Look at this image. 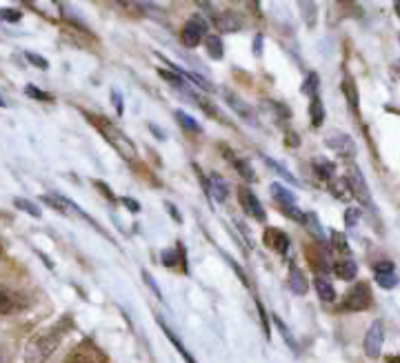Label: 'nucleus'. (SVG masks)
Wrapping results in <instances>:
<instances>
[{"label": "nucleus", "instance_id": "nucleus-1", "mask_svg": "<svg viewBox=\"0 0 400 363\" xmlns=\"http://www.w3.org/2000/svg\"><path fill=\"white\" fill-rule=\"evenodd\" d=\"M63 334H65L63 323L36 334L25 348V363H45L56 353V348L60 346V341H63Z\"/></svg>", "mask_w": 400, "mask_h": 363}, {"label": "nucleus", "instance_id": "nucleus-2", "mask_svg": "<svg viewBox=\"0 0 400 363\" xmlns=\"http://www.w3.org/2000/svg\"><path fill=\"white\" fill-rule=\"evenodd\" d=\"M91 118V123L101 129V134L107 138V143L112 145V148H116V152L123 156L125 161H136V156H138V150H136V145H133L123 131H120L116 125H112L109 123L107 118H94V116H89Z\"/></svg>", "mask_w": 400, "mask_h": 363}, {"label": "nucleus", "instance_id": "nucleus-3", "mask_svg": "<svg viewBox=\"0 0 400 363\" xmlns=\"http://www.w3.org/2000/svg\"><path fill=\"white\" fill-rule=\"evenodd\" d=\"M43 201H45L47 205H52L54 210L63 212V214H76V216H80V219H84V221H87V223H91L96 229H98V232H101L103 236H107V232H105V229H103L98 223H96V221L91 219V216H89L87 212H82V210L78 208V205H76V203H71L69 199L60 197V194H45V197H43Z\"/></svg>", "mask_w": 400, "mask_h": 363}, {"label": "nucleus", "instance_id": "nucleus-4", "mask_svg": "<svg viewBox=\"0 0 400 363\" xmlns=\"http://www.w3.org/2000/svg\"><path fill=\"white\" fill-rule=\"evenodd\" d=\"M371 306V290L367 283H356L354 287L349 290L345 301H343V308L349 312H362Z\"/></svg>", "mask_w": 400, "mask_h": 363}, {"label": "nucleus", "instance_id": "nucleus-5", "mask_svg": "<svg viewBox=\"0 0 400 363\" xmlns=\"http://www.w3.org/2000/svg\"><path fill=\"white\" fill-rule=\"evenodd\" d=\"M345 183H347L349 192H354L356 199L369 203V199H371V197H369V187H367L365 176H362V172H360V167H356V165H349V167H347Z\"/></svg>", "mask_w": 400, "mask_h": 363}, {"label": "nucleus", "instance_id": "nucleus-6", "mask_svg": "<svg viewBox=\"0 0 400 363\" xmlns=\"http://www.w3.org/2000/svg\"><path fill=\"white\" fill-rule=\"evenodd\" d=\"M205 34H207V20L202 16H193L191 20H187L183 29V43L187 47H198L200 41L205 38Z\"/></svg>", "mask_w": 400, "mask_h": 363}, {"label": "nucleus", "instance_id": "nucleus-7", "mask_svg": "<svg viewBox=\"0 0 400 363\" xmlns=\"http://www.w3.org/2000/svg\"><path fill=\"white\" fill-rule=\"evenodd\" d=\"M383 341H385V325H383V321H373L371 328L365 334V353H367V357L378 359L380 350H383Z\"/></svg>", "mask_w": 400, "mask_h": 363}, {"label": "nucleus", "instance_id": "nucleus-8", "mask_svg": "<svg viewBox=\"0 0 400 363\" xmlns=\"http://www.w3.org/2000/svg\"><path fill=\"white\" fill-rule=\"evenodd\" d=\"M65 363H105V357L98 348L87 341V343H82V346L71 350Z\"/></svg>", "mask_w": 400, "mask_h": 363}, {"label": "nucleus", "instance_id": "nucleus-9", "mask_svg": "<svg viewBox=\"0 0 400 363\" xmlns=\"http://www.w3.org/2000/svg\"><path fill=\"white\" fill-rule=\"evenodd\" d=\"M325 145H327L329 150H334L338 156H345V159H349V156L356 154L354 141H351L347 134H341V131H332V134L325 138Z\"/></svg>", "mask_w": 400, "mask_h": 363}, {"label": "nucleus", "instance_id": "nucleus-10", "mask_svg": "<svg viewBox=\"0 0 400 363\" xmlns=\"http://www.w3.org/2000/svg\"><path fill=\"white\" fill-rule=\"evenodd\" d=\"M238 201H240V205H242V210H245L249 216H253V219H258V221H265L262 205H260L258 197L253 194L249 187H240V190H238Z\"/></svg>", "mask_w": 400, "mask_h": 363}, {"label": "nucleus", "instance_id": "nucleus-11", "mask_svg": "<svg viewBox=\"0 0 400 363\" xmlns=\"http://www.w3.org/2000/svg\"><path fill=\"white\" fill-rule=\"evenodd\" d=\"M373 276H376V283L385 290H392L398 283V276H396V268L392 261H380L373 265Z\"/></svg>", "mask_w": 400, "mask_h": 363}, {"label": "nucleus", "instance_id": "nucleus-12", "mask_svg": "<svg viewBox=\"0 0 400 363\" xmlns=\"http://www.w3.org/2000/svg\"><path fill=\"white\" fill-rule=\"evenodd\" d=\"M262 241H265L267 248H272V250L281 252V254H285L289 250V245H292V243H289V236L285 232H281V229H276V227H267Z\"/></svg>", "mask_w": 400, "mask_h": 363}, {"label": "nucleus", "instance_id": "nucleus-13", "mask_svg": "<svg viewBox=\"0 0 400 363\" xmlns=\"http://www.w3.org/2000/svg\"><path fill=\"white\" fill-rule=\"evenodd\" d=\"M207 194L214 197L216 201H227V183L218 176V174H212L209 180H207Z\"/></svg>", "mask_w": 400, "mask_h": 363}, {"label": "nucleus", "instance_id": "nucleus-14", "mask_svg": "<svg viewBox=\"0 0 400 363\" xmlns=\"http://www.w3.org/2000/svg\"><path fill=\"white\" fill-rule=\"evenodd\" d=\"M289 285H292L294 294H307L309 290V283L305 279V274L300 272V268H296V265H292V270H289Z\"/></svg>", "mask_w": 400, "mask_h": 363}, {"label": "nucleus", "instance_id": "nucleus-15", "mask_svg": "<svg viewBox=\"0 0 400 363\" xmlns=\"http://www.w3.org/2000/svg\"><path fill=\"white\" fill-rule=\"evenodd\" d=\"M216 25L221 31H238L240 29V18L234 11H223L221 16H216Z\"/></svg>", "mask_w": 400, "mask_h": 363}, {"label": "nucleus", "instance_id": "nucleus-16", "mask_svg": "<svg viewBox=\"0 0 400 363\" xmlns=\"http://www.w3.org/2000/svg\"><path fill=\"white\" fill-rule=\"evenodd\" d=\"M334 272L338 279H343V281H351V279H356V274H358V265L354 261H341V263H336L334 265Z\"/></svg>", "mask_w": 400, "mask_h": 363}, {"label": "nucleus", "instance_id": "nucleus-17", "mask_svg": "<svg viewBox=\"0 0 400 363\" xmlns=\"http://www.w3.org/2000/svg\"><path fill=\"white\" fill-rule=\"evenodd\" d=\"M272 197L281 203V208H289V205H296V197H294V192H289L287 187L283 185H278L274 183L272 185Z\"/></svg>", "mask_w": 400, "mask_h": 363}, {"label": "nucleus", "instance_id": "nucleus-18", "mask_svg": "<svg viewBox=\"0 0 400 363\" xmlns=\"http://www.w3.org/2000/svg\"><path fill=\"white\" fill-rule=\"evenodd\" d=\"M313 285H316V292H318V297L325 301V304H332V301L336 299V290H334V285L329 281L325 279V276H316Z\"/></svg>", "mask_w": 400, "mask_h": 363}, {"label": "nucleus", "instance_id": "nucleus-19", "mask_svg": "<svg viewBox=\"0 0 400 363\" xmlns=\"http://www.w3.org/2000/svg\"><path fill=\"white\" fill-rule=\"evenodd\" d=\"M309 116H311V123L313 127H320L325 123V107H323V101L318 96H313L311 99V105H309Z\"/></svg>", "mask_w": 400, "mask_h": 363}, {"label": "nucleus", "instance_id": "nucleus-20", "mask_svg": "<svg viewBox=\"0 0 400 363\" xmlns=\"http://www.w3.org/2000/svg\"><path fill=\"white\" fill-rule=\"evenodd\" d=\"M205 45H207V52H209V56L214 58V60H221L223 58V54H225V50H223V41L218 38V36H205Z\"/></svg>", "mask_w": 400, "mask_h": 363}, {"label": "nucleus", "instance_id": "nucleus-21", "mask_svg": "<svg viewBox=\"0 0 400 363\" xmlns=\"http://www.w3.org/2000/svg\"><path fill=\"white\" fill-rule=\"evenodd\" d=\"M229 161L234 163V167H236L238 172L242 174V178H245V180H249V183H253V180H256V174H253V169H251V165H249L247 161L236 159L234 154H229Z\"/></svg>", "mask_w": 400, "mask_h": 363}, {"label": "nucleus", "instance_id": "nucleus-22", "mask_svg": "<svg viewBox=\"0 0 400 363\" xmlns=\"http://www.w3.org/2000/svg\"><path fill=\"white\" fill-rule=\"evenodd\" d=\"M158 323H161V328L165 330V334H167V339H169V341H172V343L176 346V350H178V353H180V355H183V359H185L187 363H196V361H193V357H191V355L187 353V350L183 348V343H180V341H178V336H176V334H174L172 330H169V328H167V325H165V321H163V319H158Z\"/></svg>", "mask_w": 400, "mask_h": 363}, {"label": "nucleus", "instance_id": "nucleus-23", "mask_svg": "<svg viewBox=\"0 0 400 363\" xmlns=\"http://www.w3.org/2000/svg\"><path fill=\"white\" fill-rule=\"evenodd\" d=\"M343 94L347 96V101H349V105L351 107H354V110H356V107H358V90H356V83H354V78H345L343 80Z\"/></svg>", "mask_w": 400, "mask_h": 363}, {"label": "nucleus", "instance_id": "nucleus-24", "mask_svg": "<svg viewBox=\"0 0 400 363\" xmlns=\"http://www.w3.org/2000/svg\"><path fill=\"white\" fill-rule=\"evenodd\" d=\"M313 167H316L318 176H323V178H334L336 165H334L332 161H327V159H316V161H313Z\"/></svg>", "mask_w": 400, "mask_h": 363}, {"label": "nucleus", "instance_id": "nucleus-25", "mask_svg": "<svg viewBox=\"0 0 400 363\" xmlns=\"http://www.w3.org/2000/svg\"><path fill=\"white\" fill-rule=\"evenodd\" d=\"M14 297H11V292L7 287L0 285V314H9L11 310H14Z\"/></svg>", "mask_w": 400, "mask_h": 363}, {"label": "nucleus", "instance_id": "nucleus-26", "mask_svg": "<svg viewBox=\"0 0 400 363\" xmlns=\"http://www.w3.org/2000/svg\"><path fill=\"white\" fill-rule=\"evenodd\" d=\"M176 118H178V123H180V127L183 129H187V131H193V134H198L200 131V125L193 120L189 114H185V112H176Z\"/></svg>", "mask_w": 400, "mask_h": 363}, {"label": "nucleus", "instance_id": "nucleus-27", "mask_svg": "<svg viewBox=\"0 0 400 363\" xmlns=\"http://www.w3.org/2000/svg\"><path fill=\"white\" fill-rule=\"evenodd\" d=\"M227 99H229V105H232V107H234V110H236L238 114H242V116H245V118H249V120L253 118V114H251V110H249V107H247L245 103H242V101H238L234 94H227Z\"/></svg>", "mask_w": 400, "mask_h": 363}, {"label": "nucleus", "instance_id": "nucleus-28", "mask_svg": "<svg viewBox=\"0 0 400 363\" xmlns=\"http://www.w3.org/2000/svg\"><path fill=\"white\" fill-rule=\"evenodd\" d=\"M262 161L267 163V167H272V169H274V172H278V174H281V176L285 178V180H292V183H296V178H294V174H289V172H287V169H285V167H283L281 163H276V161H272V159H269V156H262Z\"/></svg>", "mask_w": 400, "mask_h": 363}, {"label": "nucleus", "instance_id": "nucleus-29", "mask_svg": "<svg viewBox=\"0 0 400 363\" xmlns=\"http://www.w3.org/2000/svg\"><path fill=\"white\" fill-rule=\"evenodd\" d=\"M14 205H16L18 210H22V212H27V214L36 216V219H38V216H40V210L36 208V205H34L31 201H25V199H16V201H14Z\"/></svg>", "mask_w": 400, "mask_h": 363}, {"label": "nucleus", "instance_id": "nucleus-30", "mask_svg": "<svg viewBox=\"0 0 400 363\" xmlns=\"http://www.w3.org/2000/svg\"><path fill=\"white\" fill-rule=\"evenodd\" d=\"M300 9H302V11H307V14H305L307 27H313V25H316V5H313V3H300Z\"/></svg>", "mask_w": 400, "mask_h": 363}, {"label": "nucleus", "instance_id": "nucleus-31", "mask_svg": "<svg viewBox=\"0 0 400 363\" xmlns=\"http://www.w3.org/2000/svg\"><path fill=\"white\" fill-rule=\"evenodd\" d=\"M332 190H334L336 199H343V201L349 199V187H347V183H345V178H343V180H334Z\"/></svg>", "mask_w": 400, "mask_h": 363}, {"label": "nucleus", "instance_id": "nucleus-32", "mask_svg": "<svg viewBox=\"0 0 400 363\" xmlns=\"http://www.w3.org/2000/svg\"><path fill=\"white\" fill-rule=\"evenodd\" d=\"M302 92L309 94L311 99L316 96V92H318V74H311V76L305 80V87H302Z\"/></svg>", "mask_w": 400, "mask_h": 363}, {"label": "nucleus", "instance_id": "nucleus-33", "mask_svg": "<svg viewBox=\"0 0 400 363\" xmlns=\"http://www.w3.org/2000/svg\"><path fill=\"white\" fill-rule=\"evenodd\" d=\"M25 94H27V96H31V99H38V101H54V96H52V94H47V92L36 90L34 85H27Z\"/></svg>", "mask_w": 400, "mask_h": 363}, {"label": "nucleus", "instance_id": "nucleus-34", "mask_svg": "<svg viewBox=\"0 0 400 363\" xmlns=\"http://www.w3.org/2000/svg\"><path fill=\"white\" fill-rule=\"evenodd\" d=\"M283 212L289 216V219H294V221H298V223H305V219H307V216L302 214V212L296 208V205H289V208H283Z\"/></svg>", "mask_w": 400, "mask_h": 363}, {"label": "nucleus", "instance_id": "nucleus-35", "mask_svg": "<svg viewBox=\"0 0 400 363\" xmlns=\"http://www.w3.org/2000/svg\"><path fill=\"white\" fill-rule=\"evenodd\" d=\"M332 241H334V245H336V250H347L349 248V243H347V236L345 234H341V232H334V229H332Z\"/></svg>", "mask_w": 400, "mask_h": 363}, {"label": "nucleus", "instance_id": "nucleus-36", "mask_svg": "<svg viewBox=\"0 0 400 363\" xmlns=\"http://www.w3.org/2000/svg\"><path fill=\"white\" fill-rule=\"evenodd\" d=\"M25 56H27L29 63H31V65H36L38 69H47V67H50V63H47V60H45L43 56H38V54H31V52H27Z\"/></svg>", "mask_w": 400, "mask_h": 363}, {"label": "nucleus", "instance_id": "nucleus-37", "mask_svg": "<svg viewBox=\"0 0 400 363\" xmlns=\"http://www.w3.org/2000/svg\"><path fill=\"white\" fill-rule=\"evenodd\" d=\"M358 219H360V210L351 208V210L345 212V223H347V227H354V225L358 223Z\"/></svg>", "mask_w": 400, "mask_h": 363}, {"label": "nucleus", "instance_id": "nucleus-38", "mask_svg": "<svg viewBox=\"0 0 400 363\" xmlns=\"http://www.w3.org/2000/svg\"><path fill=\"white\" fill-rule=\"evenodd\" d=\"M0 18L3 20H11V22H18L20 18H22V14L18 9H3L0 11Z\"/></svg>", "mask_w": 400, "mask_h": 363}, {"label": "nucleus", "instance_id": "nucleus-39", "mask_svg": "<svg viewBox=\"0 0 400 363\" xmlns=\"http://www.w3.org/2000/svg\"><path fill=\"white\" fill-rule=\"evenodd\" d=\"M274 321H276V325H278V328H281V332H283V336H285V341H287L289 346H292V348H296V343H294L292 334H289V330L285 328V323H283L281 319H278V317H274Z\"/></svg>", "mask_w": 400, "mask_h": 363}, {"label": "nucleus", "instance_id": "nucleus-40", "mask_svg": "<svg viewBox=\"0 0 400 363\" xmlns=\"http://www.w3.org/2000/svg\"><path fill=\"white\" fill-rule=\"evenodd\" d=\"M142 276H145V281H147V285L154 290V294L156 297H158V299H163V292H161V290H158V285H156V281L151 279V276H149V272H142Z\"/></svg>", "mask_w": 400, "mask_h": 363}, {"label": "nucleus", "instance_id": "nucleus-41", "mask_svg": "<svg viewBox=\"0 0 400 363\" xmlns=\"http://www.w3.org/2000/svg\"><path fill=\"white\" fill-rule=\"evenodd\" d=\"M96 187H98V190H103V194H105L109 201H116V194H112V190H109V187L103 183V180H96Z\"/></svg>", "mask_w": 400, "mask_h": 363}, {"label": "nucleus", "instance_id": "nucleus-42", "mask_svg": "<svg viewBox=\"0 0 400 363\" xmlns=\"http://www.w3.org/2000/svg\"><path fill=\"white\" fill-rule=\"evenodd\" d=\"M123 203L127 205V208H129L131 212H140V203H138V201H131L129 197H125V199H123Z\"/></svg>", "mask_w": 400, "mask_h": 363}, {"label": "nucleus", "instance_id": "nucleus-43", "mask_svg": "<svg viewBox=\"0 0 400 363\" xmlns=\"http://www.w3.org/2000/svg\"><path fill=\"white\" fill-rule=\"evenodd\" d=\"M112 99H114V105H118V112H123V103H120V94H118V92H112Z\"/></svg>", "mask_w": 400, "mask_h": 363}, {"label": "nucleus", "instance_id": "nucleus-44", "mask_svg": "<svg viewBox=\"0 0 400 363\" xmlns=\"http://www.w3.org/2000/svg\"><path fill=\"white\" fill-rule=\"evenodd\" d=\"M298 143H300V141H298V136H296V134H292V131H289V134H287V145H294V148H296Z\"/></svg>", "mask_w": 400, "mask_h": 363}, {"label": "nucleus", "instance_id": "nucleus-45", "mask_svg": "<svg viewBox=\"0 0 400 363\" xmlns=\"http://www.w3.org/2000/svg\"><path fill=\"white\" fill-rule=\"evenodd\" d=\"M0 363H7V357H0Z\"/></svg>", "mask_w": 400, "mask_h": 363}, {"label": "nucleus", "instance_id": "nucleus-46", "mask_svg": "<svg viewBox=\"0 0 400 363\" xmlns=\"http://www.w3.org/2000/svg\"><path fill=\"white\" fill-rule=\"evenodd\" d=\"M0 107H5V101H3V99H0Z\"/></svg>", "mask_w": 400, "mask_h": 363}, {"label": "nucleus", "instance_id": "nucleus-47", "mask_svg": "<svg viewBox=\"0 0 400 363\" xmlns=\"http://www.w3.org/2000/svg\"><path fill=\"white\" fill-rule=\"evenodd\" d=\"M0 254H3V245H0Z\"/></svg>", "mask_w": 400, "mask_h": 363}]
</instances>
